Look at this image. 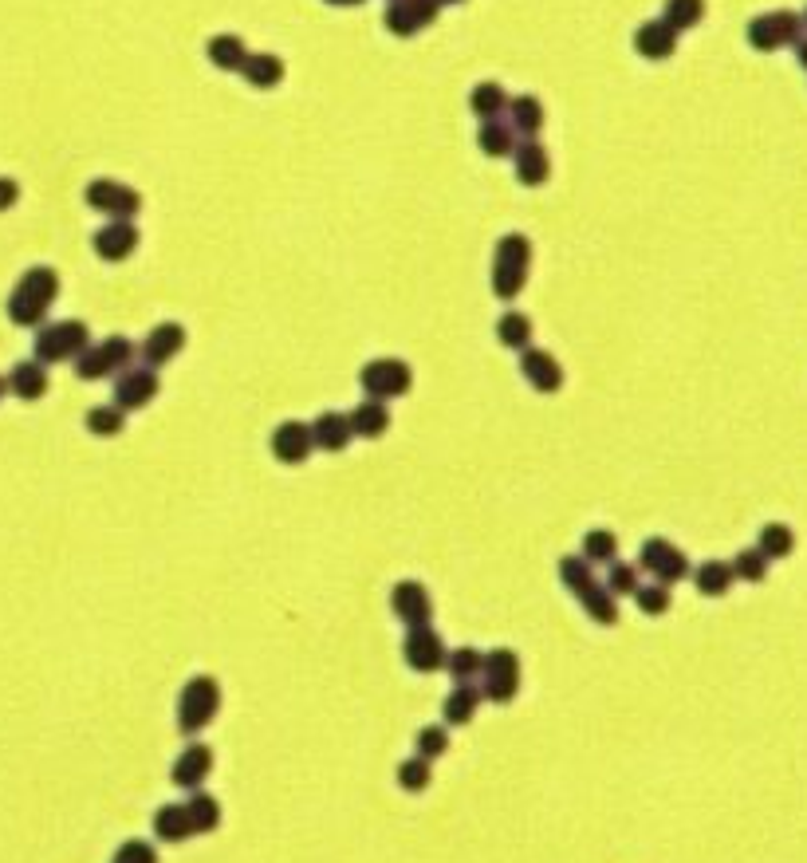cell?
<instances>
[{"label": "cell", "mask_w": 807, "mask_h": 863, "mask_svg": "<svg viewBox=\"0 0 807 863\" xmlns=\"http://www.w3.org/2000/svg\"><path fill=\"white\" fill-rule=\"evenodd\" d=\"M351 418L339 414V410H323L315 422H311V442L315 450H327V454H343L351 446Z\"/></svg>", "instance_id": "23"}, {"label": "cell", "mask_w": 807, "mask_h": 863, "mask_svg": "<svg viewBox=\"0 0 807 863\" xmlns=\"http://www.w3.org/2000/svg\"><path fill=\"white\" fill-rule=\"evenodd\" d=\"M359 387H363V395H367V399H378V402L402 399V395H410V387H414V371H410V363H406V359L382 355V359L363 363V371H359Z\"/></svg>", "instance_id": "9"}, {"label": "cell", "mask_w": 807, "mask_h": 863, "mask_svg": "<svg viewBox=\"0 0 807 863\" xmlns=\"http://www.w3.org/2000/svg\"><path fill=\"white\" fill-rule=\"evenodd\" d=\"M748 44L756 52H780V48H796L807 36L804 16L792 12V8H776V12H764V16H752L745 28Z\"/></svg>", "instance_id": "6"}, {"label": "cell", "mask_w": 807, "mask_h": 863, "mask_svg": "<svg viewBox=\"0 0 807 863\" xmlns=\"http://www.w3.org/2000/svg\"><path fill=\"white\" fill-rule=\"evenodd\" d=\"M268 450H272V458L280 465H304L311 458V450H315V442H311V422H300V418L280 422V426L272 430V438H268Z\"/></svg>", "instance_id": "16"}, {"label": "cell", "mask_w": 807, "mask_h": 863, "mask_svg": "<svg viewBox=\"0 0 807 863\" xmlns=\"http://www.w3.org/2000/svg\"><path fill=\"white\" fill-rule=\"evenodd\" d=\"M481 702H485V694H481V686H477V682H461V686H453V690L445 694V706H441L445 726H469V722L477 718Z\"/></svg>", "instance_id": "24"}, {"label": "cell", "mask_w": 807, "mask_h": 863, "mask_svg": "<svg viewBox=\"0 0 807 863\" xmlns=\"http://www.w3.org/2000/svg\"><path fill=\"white\" fill-rule=\"evenodd\" d=\"M16 201H20V186H16V178H0V213H8Z\"/></svg>", "instance_id": "47"}, {"label": "cell", "mask_w": 807, "mask_h": 863, "mask_svg": "<svg viewBox=\"0 0 807 863\" xmlns=\"http://www.w3.org/2000/svg\"><path fill=\"white\" fill-rule=\"evenodd\" d=\"M689 576H693V588H697L705 599L729 596V588L737 584V576H733V564H729V560H705V564H697Z\"/></svg>", "instance_id": "28"}, {"label": "cell", "mask_w": 807, "mask_h": 863, "mask_svg": "<svg viewBox=\"0 0 807 863\" xmlns=\"http://www.w3.org/2000/svg\"><path fill=\"white\" fill-rule=\"evenodd\" d=\"M83 201H87V209H95V213H103L111 221H134L142 213V194L134 186H126V182H115V178L87 182Z\"/></svg>", "instance_id": "11"}, {"label": "cell", "mask_w": 807, "mask_h": 863, "mask_svg": "<svg viewBox=\"0 0 807 863\" xmlns=\"http://www.w3.org/2000/svg\"><path fill=\"white\" fill-rule=\"evenodd\" d=\"M804 28H807V8H804Z\"/></svg>", "instance_id": "52"}, {"label": "cell", "mask_w": 807, "mask_h": 863, "mask_svg": "<svg viewBox=\"0 0 807 863\" xmlns=\"http://www.w3.org/2000/svg\"><path fill=\"white\" fill-rule=\"evenodd\" d=\"M186 812H189V824H193V836L217 832V824H221V800L213 797V793H205V789H197V793L186 800Z\"/></svg>", "instance_id": "34"}, {"label": "cell", "mask_w": 807, "mask_h": 863, "mask_svg": "<svg viewBox=\"0 0 807 863\" xmlns=\"http://www.w3.org/2000/svg\"><path fill=\"white\" fill-rule=\"evenodd\" d=\"M437 4H441V8H445V4H465V0H437Z\"/></svg>", "instance_id": "51"}, {"label": "cell", "mask_w": 807, "mask_h": 863, "mask_svg": "<svg viewBox=\"0 0 807 863\" xmlns=\"http://www.w3.org/2000/svg\"><path fill=\"white\" fill-rule=\"evenodd\" d=\"M481 666H485V651H477V647H457V651H449L445 655V674L453 678V686H461V682H477L481 678Z\"/></svg>", "instance_id": "36"}, {"label": "cell", "mask_w": 807, "mask_h": 863, "mask_svg": "<svg viewBox=\"0 0 807 863\" xmlns=\"http://www.w3.org/2000/svg\"><path fill=\"white\" fill-rule=\"evenodd\" d=\"M469 107H473V115H477L481 123H485V119H500V115L508 111V91L500 87L497 79H485V83L473 87Z\"/></svg>", "instance_id": "33"}, {"label": "cell", "mask_w": 807, "mask_h": 863, "mask_svg": "<svg viewBox=\"0 0 807 863\" xmlns=\"http://www.w3.org/2000/svg\"><path fill=\"white\" fill-rule=\"evenodd\" d=\"M111 863H158V852H154L146 840H126Z\"/></svg>", "instance_id": "46"}, {"label": "cell", "mask_w": 807, "mask_h": 863, "mask_svg": "<svg viewBox=\"0 0 807 863\" xmlns=\"http://www.w3.org/2000/svg\"><path fill=\"white\" fill-rule=\"evenodd\" d=\"M186 339H189L186 328H182V324H174V320H166V324L150 328V332H146V339H142V347H138V355H142V367L158 371V367L174 363V359L182 355Z\"/></svg>", "instance_id": "17"}, {"label": "cell", "mask_w": 807, "mask_h": 863, "mask_svg": "<svg viewBox=\"0 0 807 863\" xmlns=\"http://www.w3.org/2000/svg\"><path fill=\"white\" fill-rule=\"evenodd\" d=\"M327 4H335V8H355V4H363V0H327Z\"/></svg>", "instance_id": "49"}, {"label": "cell", "mask_w": 807, "mask_h": 863, "mask_svg": "<svg viewBox=\"0 0 807 863\" xmlns=\"http://www.w3.org/2000/svg\"><path fill=\"white\" fill-rule=\"evenodd\" d=\"M504 119L512 123V131L520 134V138H536V134L544 131V123H548V111H544V103L536 95H516V99H508Z\"/></svg>", "instance_id": "25"}, {"label": "cell", "mask_w": 807, "mask_h": 863, "mask_svg": "<svg viewBox=\"0 0 807 863\" xmlns=\"http://www.w3.org/2000/svg\"><path fill=\"white\" fill-rule=\"evenodd\" d=\"M729 564H733V576H737V580H745V584H764V580H768V564H772V560L752 544V548H741Z\"/></svg>", "instance_id": "42"}, {"label": "cell", "mask_w": 807, "mask_h": 863, "mask_svg": "<svg viewBox=\"0 0 807 863\" xmlns=\"http://www.w3.org/2000/svg\"><path fill=\"white\" fill-rule=\"evenodd\" d=\"M347 418H351V434H355V438H367V442L382 438V434L390 430V406L378 399H363Z\"/></svg>", "instance_id": "29"}, {"label": "cell", "mask_w": 807, "mask_h": 863, "mask_svg": "<svg viewBox=\"0 0 807 863\" xmlns=\"http://www.w3.org/2000/svg\"><path fill=\"white\" fill-rule=\"evenodd\" d=\"M516 355H520V375H524V383H528L532 391L556 395L559 387H563V367H559V359L552 351H544V347H524V351H516Z\"/></svg>", "instance_id": "18"}, {"label": "cell", "mask_w": 807, "mask_h": 863, "mask_svg": "<svg viewBox=\"0 0 807 863\" xmlns=\"http://www.w3.org/2000/svg\"><path fill=\"white\" fill-rule=\"evenodd\" d=\"M414 745H418V757L437 761V757L449 753V733H445V726H422L418 737H414Z\"/></svg>", "instance_id": "45"}, {"label": "cell", "mask_w": 807, "mask_h": 863, "mask_svg": "<svg viewBox=\"0 0 807 863\" xmlns=\"http://www.w3.org/2000/svg\"><path fill=\"white\" fill-rule=\"evenodd\" d=\"M205 56H209V64L217 67V71H241L245 56H249V48H245V40H241V36L221 32V36H213V40L205 44Z\"/></svg>", "instance_id": "32"}, {"label": "cell", "mask_w": 807, "mask_h": 863, "mask_svg": "<svg viewBox=\"0 0 807 863\" xmlns=\"http://www.w3.org/2000/svg\"><path fill=\"white\" fill-rule=\"evenodd\" d=\"M796 64H800V67L807 71V36L800 40V44H796Z\"/></svg>", "instance_id": "48"}, {"label": "cell", "mask_w": 807, "mask_h": 863, "mask_svg": "<svg viewBox=\"0 0 807 863\" xmlns=\"http://www.w3.org/2000/svg\"><path fill=\"white\" fill-rule=\"evenodd\" d=\"M8 391L24 402L44 399V395H48V367H44V363H36V359L16 363V367L8 371Z\"/></svg>", "instance_id": "26"}, {"label": "cell", "mask_w": 807, "mask_h": 863, "mask_svg": "<svg viewBox=\"0 0 807 863\" xmlns=\"http://www.w3.org/2000/svg\"><path fill=\"white\" fill-rule=\"evenodd\" d=\"M477 146L485 158H512L516 146H520V134L512 131V123L500 115V119H485L477 127Z\"/></svg>", "instance_id": "27"}, {"label": "cell", "mask_w": 807, "mask_h": 863, "mask_svg": "<svg viewBox=\"0 0 807 863\" xmlns=\"http://www.w3.org/2000/svg\"><path fill=\"white\" fill-rule=\"evenodd\" d=\"M512 170H516V182H520V186H528V190L544 186V182L552 178V154H548V146L536 142V138H524V142L516 146V154H512Z\"/></svg>", "instance_id": "20"}, {"label": "cell", "mask_w": 807, "mask_h": 863, "mask_svg": "<svg viewBox=\"0 0 807 863\" xmlns=\"http://www.w3.org/2000/svg\"><path fill=\"white\" fill-rule=\"evenodd\" d=\"M524 686V666H520V655L512 647H497L485 655V666H481V694L497 706H508L516 702Z\"/></svg>", "instance_id": "8"}, {"label": "cell", "mask_w": 807, "mask_h": 863, "mask_svg": "<svg viewBox=\"0 0 807 863\" xmlns=\"http://www.w3.org/2000/svg\"><path fill=\"white\" fill-rule=\"evenodd\" d=\"M638 572H650L658 584L674 588V584H682L685 576L693 572V564H689V556H685L674 540L650 536V540H642V548H638Z\"/></svg>", "instance_id": "10"}, {"label": "cell", "mask_w": 807, "mask_h": 863, "mask_svg": "<svg viewBox=\"0 0 807 863\" xmlns=\"http://www.w3.org/2000/svg\"><path fill=\"white\" fill-rule=\"evenodd\" d=\"M209 773H213V749L209 745H186L178 757H174V769H170V781L178 785V789H189V793H197L205 781H209Z\"/></svg>", "instance_id": "21"}, {"label": "cell", "mask_w": 807, "mask_h": 863, "mask_svg": "<svg viewBox=\"0 0 807 863\" xmlns=\"http://www.w3.org/2000/svg\"><path fill=\"white\" fill-rule=\"evenodd\" d=\"M142 233L134 221H107L99 233H95V257L107 261V265H119L126 257H134Z\"/></svg>", "instance_id": "19"}, {"label": "cell", "mask_w": 807, "mask_h": 863, "mask_svg": "<svg viewBox=\"0 0 807 863\" xmlns=\"http://www.w3.org/2000/svg\"><path fill=\"white\" fill-rule=\"evenodd\" d=\"M158 391H162V379H158V371H150V367H126L115 375V387H111V402L130 414V410H142V406H150V402L158 399Z\"/></svg>", "instance_id": "14"}, {"label": "cell", "mask_w": 807, "mask_h": 863, "mask_svg": "<svg viewBox=\"0 0 807 863\" xmlns=\"http://www.w3.org/2000/svg\"><path fill=\"white\" fill-rule=\"evenodd\" d=\"M237 75H245V83H252L256 91H268V87H276L284 79V60L272 56V52H249Z\"/></svg>", "instance_id": "30"}, {"label": "cell", "mask_w": 807, "mask_h": 863, "mask_svg": "<svg viewBox=\"0 0 807 863\" xmlns=\"http://www.w3.org/2000/svg\"><path fill=\"white\" fill-rule=\"evenodd\" d=\"M559 580L571 596L579 599V607L587 611V619H595L599 627H615L619 623V599L607 592V584L591 572V564L583 556H563L559 560Z\"/></svg>", "instance_id": "2"}, {"label": "cell", "mask_w": 807, "mask_h": 863, "mask_svg": "<svg viewBox=\"0 0 807 863\" xmlns=\"http://www.w3.org/2000/svg\"><path fill=\"white\" fill-rule=\"evenodd\" d=\"M134 355H138V347H134L126 335H107V339H99V343H87V347L71 359V367H75V379L99 383V379H115L119 371L134 367Z\"/></svg>", "instance_id": "4"}, {"label": "cell", "mask_w": 807, "mask_h": 863, "mask_svg": "<svg viewBox=\"0 0 807 863\" xmlns=\"http://www.w3.org/2000/svg\"><path fill=\"white\" fill-rule=\"evenodd\" d=\"M390 611H394L398 623L422 627V623L434 619V596L426 592L422 580H398V584L390 588Z\"/></svg>", "instance_id": "15"}, {"label": "cell", "mask_w": 807, "mask_h": 863, "mask_svg": "<svg viewBox=\"0 0 807 863\" xmlns=\"http://www.w3.org/2000/svg\"><path fill=\"white\" fill-rule=\"evenodd\" d=\"M756 548L768 556V560H788L796 552V532L788 529L784 521H768L764 529L756 532Z\"/></svg>", "instance_id": "35"}, {"label": "cell", "mask_w": 807, "mask_h": 863, "mask_svg": "<svg viewBox=\"0 0 807 863\" xmlns=\"http://www.w3.org/2000/svg\"><path fill=\"white\" fill-rule=\"evenodd\" d=\"M528 272H532V241L524 233H504L493 249V272H489L493 296L516 300L528 284Z\"/></svg>", "instance_id": "3"}, {"label": "cell", "mask_w": 807, "mask_h": 863, "mask_svg": "<svg viewBox=\"0 0 807 863\" xmlns=\"http://www.w3.org/2000/svg\"><path fill=\"white\" fill-rule=\"evenodd\" d=\"M91 343V332L83 320H56V324H40L36 343H32V359L52 367V363H71L83 347Z\"/></svg>", "instance_id": "7"}, {"label": "cell", "mask_w": 807, "mask_h": 863, "mask_svg": "<svg viewBox=\"0 0 807 863\" xmlns=\"http://www.w3.org/2000/svg\"><path fill=\"white\" fill-rule=\"evenodd\" d=\"M4 395H8V379L0 375V399H4Z\"/></svg>", "instance_id": "50"}, {"label": "cell", "mask_w": 807, "mask_h": 863, "mask_svg": "<svg viewBox=\"0 0 807 863\" xmlns=\"http://www.w3.org/2000/svg\"><path fill=\"white\" fill-rule=\"evenodd\" d=\"M394 781H398V789H406V793H426L430 781H434V761H426V757L414 753V757H406V761L398 765Z\"/></svg>", "instance_id": "38"}, {"label": "cell", "mask_w": 807, "mask_h": 863, "mask_svg": "<svg viewBox=\"0 0 807 863\" xmlns=\"http://www.w3.org/2000/svg\"><path fill=\"white\" fill-rule=\"evenodd\" d=\"M634 52L642 56V60H650V64H662V60H670L674 52H678V32L658 16V20H646V24H638V32H634Z\"/></svg>", "instance_id": "22"}, {"label": "cell", "mask_w": 807, "mask_h": 863, "mask_svg": "<svg viewBox=\"0 0 807 863\" xmlns=\"http://www.w3.org/2000/svg\"><path fill=\"white\" fill-rule=\"evenodd\" d=\"M56 300H60V272L48 265L28 268L8 296V320L16 328H40Z\"/></svg>", "instance_id": "1"}, {"label": "cell", "mask_w": 807, "mask_h": 863, "mask_svg": "<svg viewBox=\"0 0 807 863\" xmlns=\"http://www.w3.org/2000/svg\"><path fill=\"white\" fill-rule=\"evenodd\" d=\"M445 655H449V647H445V639L434 631V623H422V627H406V639H402V659L410 670H418V674H434L445 666Z\"/></svg>", "instance_id": "12"}, {"label": "cell", "mask_w": 807, "mask_h": 863, "mask_svg": "<svg viewBox=\"0 0 807 863\" xmlns=\"http://www.w3.org/2000/svg\"><path fill=\"white\" fill-rule=\"evenodd\" d=\"M662 20L682 36L689 28H697L701 20H705V0H666V8H662Z\"/></svg>", "instance_id": "41"}, {"label": "cell", "mask_w": 807, "mask_h": 863, "mask_svg": "<svg viewBox=\"0 0 807 863\" xmlns=\"http://www.w3.org/2000/svg\"><path fill=\"white\" fill-rule=\"evenodd\" d=\"M437 16H441V4H437V0H390L386 12H382V24H386L390 36L410 40V36H418L422 28H430Z\"/></svg>", "instance_id": "13"}, {"label": "cell", "mask_w": 807, "mask_h": 863, "mask_svg": "<svg viewBox=\"0 0 807 863\" xmlns=\"http://www.w3.org/2000/svg\"><path fill=\"white\" fill-rule=\"evenodd\" d=\"M607 592L615 599H626V596H634L638 592V564H619V560H611V572H607Z\"/></svg>", "instance_id": "44"}, {"label": "cell", "mask_w": 807, "mask_h": 863, "mask_svg": "<svg viewBox=\"0 0 807 863\" xmlns=\"http://www.w3.org/2000/svg\"><path fill=\"white\" fill-rule=\"evenodd\" d=\"M497 339L508 351H524L532 347V320L524 312H504L497 320Z\"/></svg>", "instance_id": "40"}, {"label": "cell", "mask_w": 807, "mask_h": 863, "mask_svg": "<svg viewBox=\"0 0 807 863\" xmlns=\"http://www.w3.org/2000/svg\"><path fill=\"white\" fill-rule=\"evenodd\" d=\"M630 599L638 603V611H642V615L658 619V615H666V611H670V603H674V592H670L666 584L650 580V584H638V592H634Z\"/></svg>", "instance_id": "43"}, {"label": "cell", "mask_w": 807, "mask_h": 863, "mask_svg": "<svg viewBox=\"0 0 807 863\" xmlns=\"http://www.w3.org/2000/svg\"><path fill=\"white\" fill-rule=\"evenodd\" d=\"M83 426L95 434V438H119L126 430V414L115 406V402H103V406H91Z\"/></svg>", "instance_id": "37"}, {"label": "cell", "mask_w": 807, "mask_h": 863, "mask_svg": "<svg viewBox=\"0 0 807 863\" xmlns=\"http://www.w3.org/2000/svg\"><path fill=\"white\" fill-rule=\"evenodd\" d=\"M591 568L595 564H611L615 556H619V536L611 529H591V532H583V552H579Z\"/></svg>", "instance_id": "39"}, {"label": "cell", "mask_w": 807, "mask_h": 863, "mask_svg": "<svg viewBox=\"0 0 807 863\" xmlns=\"http://www.w3.org/2000/svg\"><path fill=\"white\" fill-rule=\"evenodd\" d=\"M154 836L162 840V844H182L193 836V824H189V812L186 804H162L158 812H154Z\"/></svg>", "instance_id": "31"}, {"label": "cell", "mask_w": 807, "mask_h": 863, "mask_svg": "<svg viewBox=\"0 0 807 863\" xmlns=\"http://www.w3.org/2000/svg\"><path fill=\"white\" fill-rule=\"evenodd\" d=\"M221 714V682L213 674H197L189 678L178 694V730L182 733H201L205 726H213V718Z\"/></svg>", "instance_id": "5"}]
</instances>
